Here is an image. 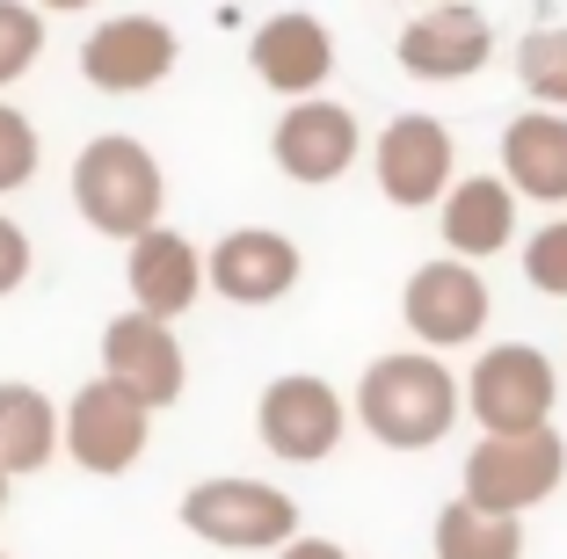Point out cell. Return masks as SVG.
Masks as SVG:
<instances>
[{"instance_id":"27","label":"cell","mask_w":567,"mask_h":559,"mask_svg":"<svg viewBox=\"0 0 567 559\" xmlns=\"http://www.w3.org/2000/svg\"><path fill=\"white\" fill-rule=\"evenodd\" d=\"M37 8H59V15H73V8H95V0H37Z\"/></svg>"},{"instance_id":"26","label":"cell","mask_w":567,"mask_h":559,"mask_svg":"<svg viewBox=\"0 0 567 559\" xmlns=\"http://www.w3.org/2000/svg\"><path fill=\"white\" fill-rule=\"evenodd\" d=\"M277 559H350V552H342L334 538H291V545H284Z\"/></svg>"},{"instance_id":"11","label":"cell","mask_w":567,"mask_h":559,"mask_svg":"<svg viewBox=\"0 0 567 559\" xmlns=\"http://www.w3.org/2000/svg\"><path fill=\"white\" fill-rule=\"evenodd\" d=\"M269 153H277V167H284L291 182H306V189H328V182H342V175L357 167L364 132H357V116L342 110V102L306 95V102H291V110L277 116Z\"/></svg>"},{"instance_id":"6","label":"cell","mask_w":567,"mask_h":559,"mask_svg":"<svg viewBox=\"0 0 567 559\" xmlns=\"http://www.w3.org/2000/svg\"><path fill=\"white\" fill-rule=\"evenodd\" d=\"M487 313H495L487 277L473 262H458V255L422 262L415 277H408V291H401V320H408V334H415L422 349H466V342H481Z\"/></svg>"},{"instance_id":"7","label":"cell","mask_w":567,"mask_h":559,"mask_svg":"<svg viewBox=\"0 0 567 559\" xmlns=\"http://www.w3.org/2000/svg\"><path fill=\"white\" fill-rule=\"evenodd\" d=\"M146 422H153V407L132 385L95 379V385H81L73 407H66V458L95 479H117V473H132L138 451H146Z\"/></svg>"},{"instance_id":"2","label":"cell","mask_w":567,"mask_h":559,"mask_svg":"<svg viewBox=\"0 0 567 559\" xmlns=\"http://www.w3.org/2000/svg\"><path fill=\"white\" fill-rule=\"evenodd\" d=\"M73 204L81 218L102 232V240H146L161 226V204H167V175L132 132H102L95 146L73 161Z\"/></svg>"},{"instance_id":"10","label":"cell","mask_w":567,"mask_h":559,"mask_svg":"<svg viewBox=\"0 0 567 559\" xmlns=\"http://www.w3.org/2000/svg\"><path fill=\"white\" fill-rule=\"evenodd\" d=\"M451 167H458V146H451V132L436 124V116L408 110L393 116L379 132V146H371V175H379L385 204H401V211H430V204L451 197Z\"/></svg>"},{"instance_id":"18","label":"cell","mask_w":567,"mask_h":559,"mask_svg":"<svg viewBox=\"0 0 567 559\" xmlns=\"http://www.w3.org/2000/svg\"><path fill=\"white\" fill-rule=\"evenodd\" d=\"M502 182L524 204H567V110H524L502 124Z\"/></svg>"},{"instance_id":"16","label":"cell","mask_w":567,"mask_h":559,"mask_svg":"<svg viewBox=\"0 0 567 559\" xmlns=\"http://www.w3.org/2000/svg\"><path fill=\"white\" fill-rule=\"evenodd\" d=\"M124 283H132V306L153 320H175L197 306V291L212 283V255L183 240V232L153 226L146 240H132V262H124Z\"/></svg>"},{"instance_id":"8","label":"cell","mask_w":567,"mask_h":559,"mask_svg":"<svg viewBox=\"0 0 567 559\" xmlns=\"http://www.w3.org/2000/svg\"><path fill=\"white\" fill-rule=\"evenodd\" d=\"M393 59L408 81H473L495 59V22L473 0H436V8H415V22L393 37Z\"/></svg>"},{"instance_id":"4","label":"cell","mask_w":567,"mask_h":559,"mask_svg":"<svg viewBox=\"0 0 567 559\" xmlns=\"http://www.w3.org/2000/svg\"><path fill=\"white\" fill-rule=\"evenodd\" d=\"M553 407H560V371H553L546 349H532V342L481 349V363H473V379H466V414L487 436L553 428Z\"/></svg>"},{"instance_id":"21","label":"cell","mask_w":567,"mask_h":559,"mask_svg":"<svg viewBox=\"0 0 567 559\" xmlns=\"http://www.w3.org/2000/svg\"><path fill=\"white\" fill-rule=\"evenodd\" d=\"M517 81L538 110H567V22H546L517 44Z\"/></svg>"},{"instance_id":"9","label":"cell","mask_w":567,"mask_h":559,"mask_svg":"<svg viewBox=\"0 0 567 559\" xmlns=\"http://www.w3.org/2000/svg\"><path fill=\"white\" fill-rule=\"evenodd\" d=\"M255 428H262V451H277L284 465H320L342 428H350V407L328 379L313 371H291V379H269L262 407H255Z\"/></svg>"},{"instance_id":"25","label":"cell","mask_w":567,"mask_h":559,"mask_svg":"<svg viewBox=\"0 0 567 559\" xmlns=\"http://www.w3.org/2000/svg\"><path fill=\"white\" fill-rule=\"evenodd\" d=\"M22 277H30V232L16 218H0V298L22 291Z\"/></svg>"},{"instance_id":"20","label":"cell","mask_w":567,"mask_h":559,"mask_svg":"<svg viewBox=\"0 0 567 559\" xmlns=\"http://www.w3.org/2000/svg\"><path fill=\"white\" fill-rule=\"evenodd\" d=\"M436 559H524V516L481 509V501H444L436 509Z\"/></svg>"},{"instance_id":"5","label":"cell","mask_w":567,"mask_h":559,"mask_svg":"<svg viewBox=\"0 0 567 559\" xmlns=\"http://www.w3.org/2000/svg\"><path fill=\"white\" fill-rule=\"evenodd\" d=\"M567 479V436L560 428H532V436H481L466 451V501L502 516H524L553 501Z\"/></svg>"},{"instance_id":"1","label":"cell","mask_w":567,"mask_h":559,"mask_svg":"<svg viewBox=\"0 0 567 559\" xmlns=\"http://www.w3.org/2000/svg\"><path fill=\"white\" fill-rule=\"evenodd\" d=\"M458 414H466V379H451V363L436 356V349L371 356L364 379H357V422H364L385 451L444 444Z\"/></svg>"},{"instance_id":"22","label":"cell","mask_w":567,"mask_h":559,"mask_svg":"<svg viewBox=\"0 0 567 559\" xmlns=\"http://www.w3.org/2000/svg\"><path fill=\"white\" fill-rule=\"evenodd\" d=\"M37 59H44V8L37 0H0V87H16Z\"/></svg>"},{"instance_id":"17","label":"cell","mask_w":567,"mask_h":559,"mask_svg":"<svg viewBox=\"0 0 567 559\" xmlns=\"http://www.w3.org/2000/svg\"><path fill=\"white\" fill-rule=\"evenodd\" d=\"M517 189L502 175H466L451 182V197L436 204V226H444V247L458 262H495L502 247L517 240Z\"/></svg>"},{"instance_id":"14","label":"cell","mask_w":567,"mask_h":559,"mask_svg":"<svg viewBox=\"0 0 567 559\" xmlns=\"http://www.w3.org/2000/svg\"><path fill=\"white\" fill-rule=\"evenodd\" d=\"M248 66H255V81H262V87L306 102V95H320L328 73H334V37H328V22H320V15L284 8V15H269L262 30L248 37Z\"/></svg>"},{"instance_id":"24","label":"cell","mask_w":567,"mask_h":559,"mask_svg":"<svg viewBox=\"0 0 567 559\" xmlns=\"http://www.w3.org/2000/svg\"><path fill=\"white\" fill-rule=\"evenodd\" d=\"M37 161H44L37 124L16 110V102H0V197H8V189H22V182L37 175Z\"/></svg>"},{"instance_id":"13","label":"cell","mask_w":567,"mask_h":559,"mask_svg":"<svg viewBox=\"0 0 567 559\" xmlns=\"http://www.w3.org/2000/svg\"><path fill=\"white\" fill-rule=\"evenodd\" d=\"M102 379L132 385L146 407H175L183 400V342H175V328L153 313H117L110 328H102Z\"/></svg>"},{"instance_id":"28","label":"cell","mask_w":567,"mask_h":559,"mask_svg":"<svg viewBox=\"0 0 567 559\" xmlns=\"http://www.w3.org/2000/svg\"><path fill=\"white\" fill-rule=\"evenodd\" d=\"M8 479H16V473H8V465H0V501H8Z\"/></svg>"},{"instance_id":"12","label":"cell","mask_w":567,"mask_h":559,"mask_svg":"<svg viewBox=\"0 0 567 559\" xmlns=\"http://www.w3.org/2000/svg\"><path fill=\"white\" fill-rule=\"evenodd\" d=\"M175 59H183V37L161 15H110L81 44V73L102 95H146V87H161L175 73Z\"/></svg>"},{"instance_id":"29","label":"cell","mask_w":567,"mask_h":559,"mask_svg":"<svg viewBox=\"0 0 567 559\" xmlns=\"http://www.w3.org/2000/svg\"><path fill=\"white\" fill-rule=\"evenodd\" d=\"M415 8H436V0H415Z\"/></svg>"},{"instance_id":"3","label":"cell","mask_w":567,"mask_h":559,"mask_svg":"<svg viewBox=\"0 0 567 559\" xmlns=\"http://www.w3.org/2000/svg\"><path fill=\"white\" fill-rule=\"evenodd\" d=\"M183 530H197L204 545H226V552H284L299 538V501L269 479H197L183 494Z\"/></svg>"},{"instance_id":"19","label":"cell","mask_w":567,"mask_h":559,"mask_svg":"<svg viewBox=\"0 0 567 559\" xmlns=\"http://www.w3.org/2000/svg\"><path fill=\"white\" fill-rule=\"evenodd\" d=\"M66 451V414L51 407L37 385H0V465L8 473H44Z\"/></svg>"},{"instance_id":"23","label":"cell","mask_w":567,"mask_h":559,"mask_svg":"<svg viewBox=\"0 0 567 559\" xmlns=\"http://www.w3.org/2000/svg\"><path fill=\"white\" fill-rule=\"evenodd\" d=\"M524 283L538 298H567V218H546L524 240Z\"/></svg>"},{"instance_id":"15","label":"cell","mask_w":567,"mask_h":559,"mask_svg":"<svg viewBox=\"0 0 567 559\" xmlns=\"http://www.w3.org/2000/svg\"><path fill=\"white\" fill-rule=\"evenodd\" d=\"M299 269H306L299 240L277 226H240L212 247V291L234 298V306H277V298H291Z\"/></svg>"}]
</instances>
